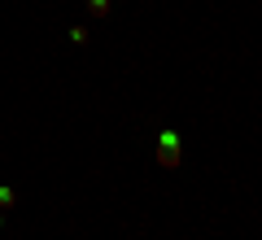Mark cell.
<instances>
[{"label": "cell", "instance_id": "1", "mask_svg": "<svg viewBox=\"0 0 262 240\" xmlns=\"http://www.w3.org/2000/svg\"><path fill=\"white\" fill-rule=\"evenodd\" d=\"M158 162H162L166 170H175V166H179V148H158Z\"/></svg>", "mask_w": 262, "mask_h": 240}, {"label": "cell", "instance_id": "2", "mask_svg": "<svg viewBox=\"0 0 262 240\" xmlns=\"http://www.w3.org/2000/svg\"><path fill=\"white\" fill-rule=\"evenodd\" d=\"M88 13H92V18H105V13H110V0H88Z\"/></svg>", "mask_w": 262, "mask_h": 240}, {"label": "cell", "instance_id": "3", "mask_svg": "<svg viewBox=\"0 0 262 240\" xmlns=\"http://www.w3.org/2000/svg\"><path fill=\"white\" fill-rule=\"evenodd\" d=\"M70 44H88V27H70Z\"/></svg>", "mask_w": 262, "mask_h": 240}, {"label": "cell", "instance_id": "4", "mask_svg": "<svg viewBox=\"0 0 262 240\" xmlns=\"http://www.w3.org/2000/svg\"><path fill=\"white\" fill-rule=\"evenodd\" d=\"M162 148H179V136H175V131H162Z\"/></svg>", "mask_w": 262, "mask_h": 240}, {"label": "cell", "instance_id": "5", "mask_svg": "<svg viewBox=\"0 0 262 240\" xmlns=\"http://www.w3.org/2000/svg\"><path fill=\"white\" fill-rule=\"evenodd\" d=\"M13 205V188H0V210H9Z\"/></svg>", "mask_w": 262, "mask_h": 240}]
</instances>
